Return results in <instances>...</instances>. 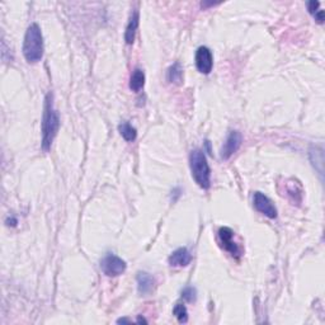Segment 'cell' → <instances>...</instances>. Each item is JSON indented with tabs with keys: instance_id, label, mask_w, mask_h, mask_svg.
<instances>
[{
	"instance_id": "8fae6325",
	"label": "cell",
	"mask_w": 325,
	"mask_h": 325,
	"mask_svg": "<svg viewBox=\"0 0 325 325\" xmlns=\"http://www.w3.org/2000/svg\"><path fill=\"white\" fill-rule=\"evenodd\" d=\"M139 21H140V15H139L138 10H134L130 15L129 24L126 27V32H125V41L127 45H132L135 41L136 31L139 28Z\"/></svg>"
},
{
	"instance_id": "8992f818",
	"label": "cell",
	"mask_w": 325,
	"mask_h": 325,
	"mask_svg": "<svg viewBox=\"0 0 325 325\" xmlns=\"http://www.w3.org/2000/svg\"><path fill=\"white\" fill-rule=\"evenodd\" d=\"M253 203H254L255 210L263 214L264 216L270 217V219H276L277 217V208H276V206L262 192H255L254 197H253Z\"/></svg>"
},
{
	"instance_id": "30bf717a",
	"label": "cell",
	"mask_w": 325,
	"mask_h": 325,
	"mask_svg": "<svg viewBox=\"0 0 325 325\" xmlns=\"http://www.w3.org/2000/svg\"><path fill=\"white\" fill-rule=\"evenodd\" d=\"M136 281H138V291L141 295H147L151 292L154 288V283H155L152 276L146 272H139L136 276Z\"/></svg>"
},
{
	"instance_id": "2e32d148",
	"label": "cell",
	"mask_w": 325,
	"mask_h": 325,
	"mask_svg": "<svg viewBox=\"0 0 325 325\" xmlns=\"http://www.w3.org/2000/svg\"><path fill=\"white\" fill-rule=\"evenodd\" d=\"M182 297H183V300H186L187 302L196 301L197 290L194 287H192V286H188V287H186L185 290L182 291Z\"/></svg>"
},
{
	"instance_id": "7a4b0ae2",
	"label": "cell",
	"mask_w": 325,
	"mask_h": 325,
	"mask_svg": "<svg viewBox=\"0 0 325 325\" xmlns=\"http://www.w3.org/2000/svg\"><path fill=\"white\" fill-rule=\"evenodd\" d=\"M23 55L26 60L31 64L41 61L44 56V36L42 31L37 23H32L28 30L23 41Z\"/></svg>"
},
{
	"instance_id": "7402d4cb",
	"label": "cell",
	"mask_w": 325,
	"mask_h": 325,
	"mask_svg": "<svg viewBox=\"0 0 325 325\" xmlns=\"http://www.w3.org/2000/svg\"><path fill=\"white\" fill-rule=\"evenodd\" d=\"M138 323H146V320H145L144 319V318H139V319H138Z\"/></svg>"
},
{
	"instance_id": "9a60e30c",
	"label": "cell",
	"mask_w": 325,
	"mask_h": 325,
	"mask_svg": "<svg viewBox=\"0 0 325 325\" xmlns=\"http://www.w3.org/2000/svg\"><path fill=\"white\" fill-rule=\"evenodd\" d=\"M173 314L181 324H185V323L188 322V311L183 304H177L173 309Z\"/></svg>"
},
{
	"instance_id": "44dd1931",
	"label": "cell",
	"mask_w": 325,
	"mask_h": 325,
	"mask_svg": "<svg viewBox=\"0 0 325 325\" xmlns=\"http://www.w3.org/2000/svg\"><path fill=\"white\" fill-rule=\"evenodd\" d=\"M117 323L118 324H121V323H131V322H130L129 319H126V318H123V319H118Z\"/></svg>"
},
{
	"instance_id": "5bb4252c",
	"label": "cell",
	"mask_w": 325,
	"mask_h": 325,
	"mask_svg": "<svg viewBox=\"0 0 325 325\" xmlns=\"http://www.w3.org/2000/svg\"><path fill=\"white\" fill-rule=\"evenodd\" d=\"M118 131H120L121 136H122L126 141H129V142L135 140L136 136H138V131H136V129L132 126V125H130L129 122L121 123L120 126H118Z\"/></svg>"
},
{
	"instance_id": "6da1fadb",
	"label": "cell",
	"mask_w": 325,
	"mask_h": 325,
	"mask_svg": "<svg viewBox=\"0 0 325 325\" xmlns=\"http://www.w3.org/2000/svg\"><path fill=\"white\" fill-rule=\"evenodd\" d=\"M60 129V117L53 107L52 94L48 93L45 99L44 117H42V149L48 151Z\"/></svg>"
},
{
	"instance_id": "277c9868",
	"label": "cell",
	"mask_w": 325,
	"mask_h": 325,
	"mask_svg": "<svg viewBox=\"0 0 325 325\" xmlns=\"http://www.w3.org/2000/svg\"><path fill=\"white\" fill-rule=\"evenodd\" d=\"M126 262L117 255L108 253L100 262V270L108 277H117L126 271Z\"/></svg>"
},
{
	"instance_id": "e0dca14e",
	"label": "cell",
	"mask_w": 325,
	"mask_h": 325,
	"mask_svg": "<svg viewBox=\"0 0 325 325\" xmlns=\"http://www.w3.org/2000/svg\"><path fill=\"white\" fill-rule=\"evenodd\" d=\"M319 6H320L319 1H315V0H313V1H309L308 3V10L314 15L315 13L318 12V10H319Z\"/></svg>"
},
{
	"instance_id": "d6986e66",
	"label": "cell",
	"mask_w": 325,
	"mask_h": 325,
	"mask_svg": "<svg viewBox=\"0 0 325 325\" xmlns=\"http://www.w3.org/2000/svg\"><path fill=\"white\" fill-rule=\"evenodd\" d=\"M6 225L8 226H15L17 225V219H14V217H12V219H8L6 220Z\"/></svg>"
},
{
	"instance_id": "3957f363",
	"label": "cell",
	"mask_w": 325,
	"mask_h": 325,
	"mask_svg": "<svg viewBox=\"0 0 325 325\" xmlns=\"http://www.w3.org/2000/svg\"><path fill=\"white\" fill-rule=\"evenodd\" d=\"M189 167L192 177L197 185L202 189H208L211 186V169L202 150L196 149L190 152Z\"/></svg>"
},
{
	"instance_id": "52a82bcc",
	"label": "cell",
	"mask_w": 325,
	"mask_h": 325,
	"mask_svg": "<svg viewBox=\"0 0 325 325\" xmlns=\"http://www.w3.org/2000/svg\"><path fill=\"white\" fill-rule=\"evenodd\" d=\"M219 239L223 249L230 253V255L234 258L240 257V249L237 244L234 241V232L230 228H221L219 230Z\"/></svg>"
},
{
	"instance_id": "5b68a950",
	"label": "cell",
	"mask_w": 325,
	"mask_h": 325,
	"mask_svg": "<svg viewBox=\"0 0 325 325\" xmlns=\"http://www.w3.org/2000/svg\"><path fill=\"white\" fill-rule=\"evenodd\" d=\"M196 68L201 74H210L214 68V56L211 50L206 46H201L196 51Z\"/></svg>"
},
{
	"instance_id": "9c48e42d",
	"label": "cell",
	"mask_w": 325,
	"mask_h": 325,
	"mask_svg": "<svg viewBox=\"0 0 325 325\" xmlns=\"http://www.w3.org/2000/svg\"><path fill=\"white\" fill-rule=\"evenodd\" d=\"M168 261L172 267H186L192 261V254L187 248H179L172 253Z\"/></svg>"
},
{
	"instance_id": "ffe728a7",
	"label": "cell",
	"mask_w": 325,
	"mask_h": 325,
	"mask_svg": "<svg viewBox=\"0 0 325 325\" xmlns=\"http://www.w3.org/2000/svg\"><path fill=\"white\" fill-rule=\"evenodd\" d=\"M172 193H174V196H176V197H174L173 201H177V198H178V197L181 196V189H179V188H176V189H174L173 192H172Z\"/></svg>"
},
{
	"instance_id": "ba28073f",
	"label": "cell",
	"mask_w": 325,
	"mask_h": 325,
	"mask_svg": "<svg viewBox=\"0 0 325 325\" xmlns=\"http://www.w3.org/2000/svg\"><path fill=\"white\" fill-rule=\"evenodd\" d=\"M241 134L239 131H232L229 134L228 139H226L225 144L221 147V151H220V155L223 160H228V159L232 158L237 150L240 149L241 146Z\"/></svg>"
},
{
	"instance_id": "ac0fdd59",
	"label": "cell",
	"mask_w": 325,
	"mask_h": 325,
	"mask_svg": "<svg viewBox=\"0 0 325 325\" xmlns=\"http://www.w3.org/2000/svg\"><path fill=\"white\" fill-rule=\"evenodd\" d=\"M314 18H315V21H317L318 23L322 24L323 22H324V10H318V12L314 14Z\"/></svg>"
},
{
	"instance_id": "4fadbf2b",
	"label": "cell",
	"mask_w": 325,
	"mask_h": 325,
	"mask_svg": "<svg viewBox=\"0 0 325 325\" xmlns=\"http://www.w3.org/2000/svg\"><path fill=\"white\" fill-rule=\"evenodd\" d=\"M168 82L174 83V84H179L182 82V78H183V69H182V65L179 62H176L169 68L167 74Z\"/></svg>"
},
{
	"instance_id": "7c38bea8",
	"label": "cell",
	"mask_w": 325,
	"mask_h": 325,
	"mask_svg": "<svg viewBox=\"0 0 325 325\" xmlns=\"http://www.w3.org/2000/svg\"><path fill=\"white\" fill-rule=\"evenodd\" d=\"M145 85V74L141 69H135L130 79V88L132 92H140Z\"/></svg>"
}]
</instances>
